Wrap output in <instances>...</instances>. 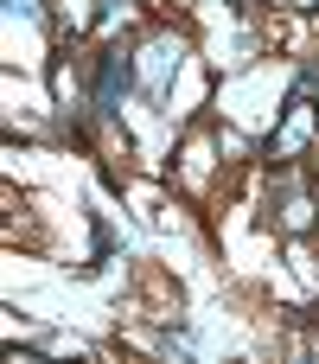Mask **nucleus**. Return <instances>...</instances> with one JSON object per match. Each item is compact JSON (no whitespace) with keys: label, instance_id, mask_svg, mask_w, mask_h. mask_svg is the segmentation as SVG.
<instances>
[{"label":"nucleus","instance_id":"2","mask_svg":"<svg viewBox=\"0 0 319 364\" xmlns=\"http://www.w3.org/2000/svg\"><path fill=\"white\" fill-rule=\"evenodd\" d=\"M128 90V58L121 51H109V64H102V83H96V109H115V96Z\"/></svg>","mask_w":319,"mask_h":364},{"label":"nucleus","instance_id":"1","mask_svg":"<svg viewBox=\"0 0 319 364\" xmlns=\"http://www.w3.org/2000/svg\"><path fill=\"white\" fill-rule=\"evenodd\" d=\"M173 58H179V45H173V38H153V45H147V70H141V77H147V90H166Z\"/></svg>","mask_w":319,"mask_h":364},{"label":"nucleus","instance_id":"3","mask_svg":"<svg viewBox=\"0 0 319 364\" xmlns=\"http://www.w3.org/2000/svg\"><path fill=\"white\" fill-rule=\"evenodd\" d=\"M6 6H13V13H26V19L38 13V0H6Z\"/></svg>","mask_w":319,"mask_h":364}]
</instances>
